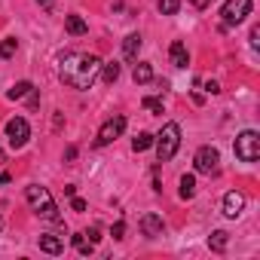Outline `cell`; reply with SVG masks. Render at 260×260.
Listing matches in <instances>:
<instances>
[{
  "label": "cell",
  "mask_w": 260,
  "mask_h": 260,
  "mask_svg": "<svg viewBox=\"0 0 260 260\" xmlns=\"http://www.w3.org/2000/svg\"><path fill=\"white\" fill-rule=\"evenodd\" d=\"M10 184V175H0V187H7Z\"/></svg>",
  "instance_id": "cell-31"
},
{
  "label": "cell",
  "mask_w": 260,
  "mask_h": 260,
  "mask_svg": "<svg viewBox=\"0 0 260 260\" xmlns=\"http://www.w3.org/2000/svg\"><path fill=\"white\" fill-rule=\"evenodd\" d=\"M86 236H89V242H92V245H95V242H98V239H101V236H98V230H95V226H92V230H86Z\"/></svg>",
  "instance_id": "cell-29"
},
{
  "label": "cell",
  "mask_w": 260,
  "mask_h": 260,
  "mask_svg": "<svg viewBox=\"0 0 260 260\" xmlns=\"http://www.w3.org/2000/svg\"><path fill=\"white\" fill-rule=\"evenodd\" d=\"M141 104H144V110H150V113H162V101H159V98H150V95H147Z\"/></svg>",
  "instance_id": "cell-24"
},
{
  "label": "cell",
  "mask_w": 260,
  "mask_h": 260,
  "mask_svg": "<svg viewBox=\"0 0 260 260\" xmlns=\"http://www.w3.org/2000/svg\"><path fill=\"white\" fill-rule=\"evenodd\" d=\"M251 46H254V49L260 46V28H254V31H251Z\"/></svg>",
  "instance_id": "cell-27"
},
{
  "label": "cell",
  "mask_w": 260,
  "mask_h": 260,
  "mask_svg": "<svg viewBox=\"0 0 260 260\" xmlns=\"http://www.w3.org/2000/svg\"><path fill=\"white\" fill-rule=\"evenodd\" d=\"M28 138H31V125H28V119H22V116H13L10 122H7V141H10V147H25L28 144Z\"/></svg>",
  "instance_id": "cell-7"
},
{
  "label": "cell",
  "mask_w": 260,
  "mask_h": 260,
  "mask_svg": "<svg viewBox=\"0 0 260 260\" xmlns=\"http://www.w3.org/2000/svg\"><path fill=\"white\" fill-rule=\"evenodd\" d=\"M181 10V0H159V13L162 16H175Z\"/></svg>",
  "instance_id": "cell-22"
},
{
  "label": "cell",
  "mask_w": 260,
  "mask_h": 260,
  "mask_svg": "<svg viewBox=\"0 0 260 260\" xmlns=\"http://www.w3.org/2000/svg\"><path fill=\"white\" fill-rule=\"evenodd\" d=\"M248 13H251V0H226L220 10V19H223V25H239V22H245Z\"/></svg>",
  "instance_id": "cell-8"
},
{
  "label": "cell",
  "mask_w": 260,
  "mask_h": 260,
  "mask_svg": "<svg viewBox=\"0 0 260 260\" xmlns=\"http://www.w3.org/2000/svg\"><path fill=\"white\" fill-rule=\"evenodd\" d=\"M37 4H40L43 10H52V0H37Z\"/></svg>",
  "instance_id": "cell-30"
},
{
  "label": "cell",
  "mask_w": 260,
  "mask_h": 260,
  "mask_svg": "<svg viewBox=\"0 0 260 260\" xmlns=\"http://www.w3.org/2000/svg\"><path fill=\"white\" fill-rule=\"evenodd\" d=\"M0 162H4V153H0Z\"/></svg>",
  "instance_id": "cell-34"
},
{
  "label": "cell",
  "mask_w": 260,
  "mask_h": 260,
  "mask_svg": "<svg viewBox=\"0 0 260 260\" xmlns=\"http://www.w3.org/2000/svg\"><path fill=\"white\" fill-rule=\"evenodd\" d=\"M101 80H104V83H116V80H119V64H116V61L101 64Z\"/></svg>",
  "instance_id": "cell-17"
},
{
  "label": "cell",
  "mask_w": 260,
  "mask_h": 260,
  "mask_svg": "<svg viewBox=\"0 0 260 260\" xmlns=\"http://www.w3.org/2000/svg\"><path fill=\"white\" fill-rule=\"evenodd\" d=\"M0 233H4V214H0Z\"/></svg>",
  "instance_id": "cell-33"
},
{
  "label": "cell",
  "mask_w": 260,
  "mask_h": 260,
  "mask_svg": "<svg viewBox=\"0 0 260 260\" xmlns=\"http://www.w3.org/2000/svg\"><path fill=\"white\" fill-rule=\"evenodd\" d=\"M25 199H28V205H31L43 220H49V223H61V214H58V208H55V202H52V193H49L46 187L31 184V187L25 190Z\"/></svg>",
  "instance_id": "cell-2"
},
{
  "label": "cell",
  "mask_w": 260,
  "mask_h": 260,
  "mask_svg": "<svg viewBox=\"0 0 260 260\" xmlns=\"http://www.w3.org/2000/svg\"><path fill=\"white\" fill-rule=\"evenodd\" d=\"M110 236H113V239H122V236H125V223H122V220H116V223L110 226Z\"/></svg>",
  "instance_id": "cell-25"
},
{
  "label": "cell",
  "mask_w": 260,
  "mask_h": 260,
  "mask_svg": "<svg viewBox=\"0 0 260 260\" xmlns=\"http://www.w3.org/2000/svg\"><path fill=\"white\" fill-rule=\"evenodd\" d=\"M242 208H245V196L236 193V190H230V193L223 196V214H226V217H239Z\"/></svg>",
  "instance_id": "cell-9"
},
{
  "label": "cell",
  "mask_w": 260,
  "mask_h": 260,
  "mask_svg": "<svg viewBox=\"0 0 260 260\" xmlns=\"http://www.w3.org/2000/svg\"><path fill=\"white\" fill-rule=\"evenodd\" d=\"M37 242H40V251H46V254H61V251H64V242H61L58 236H49V233H43Z\"/></svg>",
  "instance_id": "cell-12"
},
{
  "label": "cell",
  "mask_w": 260,
  "mask_h": 260,
  "mask_svg": "<svg viewBox=\"0 0 260 260\" xmlns=\"http://www.w3.org/2000/svg\"><path fill=\"white\" fill-rule=\"evenodd\" d=\"M153 144H156V159L159 162H169L178 153V147H181V125L178 122H166L162 132L153 138Z\"/></svg>",
  "instance_id": "cell-3"
},
{
  "label": "cell",
  "mask_w": 260,
  "mask_h": 260,
  "mask_svg": "<svg viewBox=\"0 0 260 260\" xmlns=\"http://www.w3.org/2000/svg\"><path fill=\"white\" fill-rule=\"evenodd\" d=\"M64 28H68L71 37H83V34L89 31V25H86L80 16H68V19H64Z\"/></svg>",
  "instance_id": "cell-14"
},
{
  "label": "cell",
  "mask_w": 260,
  "mask_h": 260,
  "mask_svg": "<svg viewBox=\"0 0 260 260\" xmlns=\"http://www.w3.org/2000/svg\"><path fill=\"white\" fill-rule=\"evenodd\" d=\"M74 245H77V251H80L83 257H89V254H92V248H95V245L86 239V233H77V236H74Z\"/></svg>",
  "instance_id": "cell-21"
},
{
  "label": "cell",
  "mask_w": 260,
  "mask_h": 260,
  "mask_svg": "<svg viewBox=\"0 0 260 260\" xmlns=\"http://www.w3.org/2000/svg\"><path fill=\"white\" fill-rule=\"evenodd\" d=\"M98 74H101V58L89 55V52H71V55H64V61L58 68L61 83L71 89H89Z\"/></svg>",
  "instance_id": "cell-1"
},
{
  "label": "cell",
  "mask_w": 260,
  "mask_h": 260,
  "mask_svg": "<svg viewBox=\"0 0 260 260\" xmlns=\"http://www.w3.org/2000/svg\"><path fill=\"white\" fill-rule=\"evenodd\" d=\"M31 89H34V86H31L28 80H22V83H16V86L10 89V101H19V98H25V95H28Z\"/></svg>",
  "instance_id": "cell-20"
},
{
  "label": "cell",
  "mask_w": 260,
  "mask_h": 260,
  "mask_svg": "<svg viewBox=\"0 0 260 260\" xmlns=\"http://www.w3.org/2000/svg\"><path fill=\"white\" fill-rule=\"evenodd\" d=\"M205 92H211V95H217V92H220V86H217V83L211 80V83H205Z\"/></svg>",
  "instance_id": "cell-28"
},
{
  "label": "cell",
  "mask_w": 260,
  "mask_h": 260,
  "mask_svg": "<svg viewBox=\"0 0 260 260\" xmlns=\"http://www.w3.org/2000/svg\"><path fill=\"white\" fill-rule=\"evenodd\" d=\"M193 196H196V178L184 175L181 178V199H193Z\"/></svg>",
  "instance_id": "cell-18"
},
{
  "label": "cell",
  "mask_w": 260,
  "mask_h": 260,
  "mask_svg": "<svg viewBox=\"0 0 260 260\" xmlns=\"http://www.w3.org/2000/svg\"><path fill=\"white\" fill-rule=\"evenodd\" d=\"M132 77H135V83H150V80H153V68H150L147 61H138L135 71H132Z\"/></svg>",
  "instance_id": "cell-16"
},
{
  "label": "cell",
  "mask_w": 260,
  "mask_h": 260,
  "mask_svg": "<svg viewBox=\"0 0 260 260\" xmlns=\"http://www.w3.org/2000/svg\"><path fill=\"white\" fill-rule=\"evenodd\" d=\"M236 156L242 159V162H257L260 159V135L257 132H242L239 138H236Z\"/></svg>",
  "instance_id": "cell-4"
},
{
  "label": "cell",
  "mask_w": 260,
  "mask_h": 260,
  "mask_svg": "<svg viewBox=\"0 0 260 260\" xmlns=\"http://www.w3.org/2000/svg\"><path fill=\"white\" fill-rule=\"evenodd\" d=\"M169 58H172V64H175V68H187V64H190V52H187V46H184L181 40H175V43H172Z\"/></svg>",
  "instance_id": "cell-11"
},
{
  "label": "cell",
  "mask_w": 260,
  "mask_h": 260,
  "mask_svg": "<svg viewBox=\"0 0 260 260\" xmlns=\"http://www.w3.org/2000/svg\"><path fill=\"white\" fill-rule=\"evenodd\" d=\"M205 4H208V0H193V7H199V10H202Z\"/></svg>",
  "instance_id": "cell-32"
},
{
  "label": "cell",
  "mask_w": 260,
  "mask_h": 260,
  "mask_svg": "<svg viewBox=\"0 0 260 260\" xmlns=\"http://www.w3.org/2000/svg\"><path fill=\"white\" fill-rule=\"evenodd\" d=\"M138 52H141V34H128L125 43H122V55H125L128 61H135Z\"/></svg>",
  "instance_id": "cell-13"
},
{
  "label": "cell",
  "mask_w": 260,
  "mask_h": 260,
  "mask_svg": "<svg viewBox=\"0 0 260 260\" xmlns=\"http://www.w3.org/2000/svg\"><path fill=\"white\" fill-rule=\"evenodd\" d=\"M122 128H125V116L122 113H116V116H110L101 128H98V138H95V144L98 147H107V144H113L119 135H122Z\"/></svg>",
  "instance_id": "cell-6"
},
{
  "label": "cell",
  "mask_w": 260,
  "mask_h": 260,
  "mask_svg": "<svg viewBox=\"0 0 260 260\" xmlns=\"http://www.w3.org/2000/svg\"><path fill=\"white\" fill-rule=\"evenodd\" d=\"M71 208H74V211H86V202H83L80 196H71Z\"/></svg>",
  "instance_id": "cell-26"
},
{
  "label": "cell",
  "mask_w": 260,
  "mask_h": 260,
  "mask_svg": "<svg viewBox=\"0 0 260 260\" xmlns=\"http://www.w3.org/2000/svg\"><path fill=\"white\" fill-rule=\"evenodd\" d=\"M141 233L147 236V239H156V236H162V217L159 214H144L141 217Z\"/></svg>",
  "instance_id": "cell-10"
},
{
  "label": "cell",
  "mask_w": 260,
  "mask_h": 260,
  "mask_svg": "<svg viewBox=\"0 0 260 260\" xmlns=\"http://www.w3.org/2000/svg\"><path fill=\"white\" fill-rule=\"evenodd\" d=\"M16 49H19V43L10 37V40H4L0 43V58H10V55H16Z\"/></svg>",
  "instance_id": "cell-23"
},
{
  "label": "cell",
  "mask_w": 260,
  "mask_h": 260,
  "mask_svg": "<svg viewBox=\"0 0 260 260\" xmlns=\"http://www.w3.org/2000/svg\"><path fill=\"white\" fill-rule=\"evenodd\" d=\"M150 144H153V135H150V132H138V135H135V141H132V150H135V153H141V150H147Z\"/></svg>",
  "instance_id": "cell-19"
},
{
  "label": "cell",
  "mask_w": 260,
  "mask_h": 260,
  "mask_svg": "<svg viewBox=\"0 0 260 260\" xmlns=\"http://www.w3.org/2000/svg\"><path fill=\"white\" fill-rule=\"evenodd\" d=\"M226 242H230V236H226L223 230H214V233L208 236V248H211L214 254H223V251H226Z\"/></svg>",
  "instance_id": "cell-15"
},
{
  "label": "cell",
  "mask_w": 260,
  "mask_h": 260,
  "mask_svg": "<svg viewBox=\"0 0 260 260\" xmlns=\"http://www.w3.org/2000/svg\"><path fill=\"white\" fill-rule=\"evenodd\" d=\"M193 166H196V172H199V175L214 178V175L220 172V153H217L214 147H199V150H196V156H193Z\"/></svg>",
  "instance_id": "cell-5"
}]
</instances>
